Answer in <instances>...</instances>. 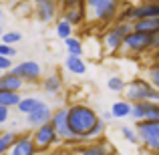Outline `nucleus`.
<instances>
[{
    "mask_svg": "<svg viewBox=\"0 0 159 155\" xmlns=\"http://www.w3.org/2000/svg\"><path fill=\"white\" fill-rule=\"evenodd\" d=\"M52 123H54V127H57L62 141H69V143H77L79 141L77 135L73 133V129H70V123H69V107L57 109L52 113Z\"/></svg>",
    "mask_w": 159,
    "mask_h": 155,
    "instance_id": "nucleus-7",
    "label": "nucleus"
},
{
    "mask_svg": "<svg viewBox=\"0 0 159 155\" xmlns=\"http://www.w3.org/2000/svg\"><path fill=\"white\" fill-rule=\"evenodd\" d=\"M137 131H139L141 143L147 151L159 153V119H141L137 121Z\"/></svg>",
    "mask_w": 159,
    "mask_h": 155,
    "instance_id": "nucleus-4",
    "label": "nucleus"
},
{
    "mask_svg": "<svg viewBox=\"0 0 159 155\" xmlns=\"http://www.w3.org/2000/svg\"><path fill=\"white\" fill-rule=\"evenodd\" d=\"M34 141H36L39 151H47V149H51L52 145H57L58 141H61V135H58V131H57L52 121L34 129Z\"/></svg>",
    "mask_w": 159,
    "mask_h": 155,
    "instance_id": "nucleus-6",
    "label": "nucleus"
},
{
    "mask_svg": "<svg viewBox=\"0 0 159 155\" xmlns=\"http://www.w3.org/2000/svg\"><path fill=\"white\" fill-rule=\"evenodd\" d=\"M43 101L40 99H36V97H22V101L18 103V111L22 113V115H28V113H32L34 109H39V107H43Z\"/></svg>",
    "mask_w": 159,
    "mask_h": 155,
    "instance_id": "nucleus-19",
    "label": "nucleus"
},
{
    "mask_svg": "<svg viewBox=\"0 0 159 155\" xmlns=\"http://www.w3.org/2000/svg\"><path fill=\"white\" fill-rule=\"evenodd\" d=\"M24 85V79L18 77L16 73H6L4 77H0V89H10V91H20Z\"/></svg>",
    "mask_w": 159,
    "mask_h": 155,
    "instance_id": "nucleus-13",
    "label": "nucleus"
},
{
    "mask_svg": "<svg viewBox=\"0 0 159 155\" xmlns=\"http://www.w3.org/2000/svg\"><path fill=\"white\" fill-rule=\"evenodd\" d=\"M8 105H0V123H6L8 121Z\"/></svg>",
    "mask_w": 159,
    "mask_h": 155,
    "instance_id": "nucleus-34",
    "label": "nucleus"
},
{
    "mask_svg": "<svg viewBox=\"0 0 159 155\" xmlns=\"http://www.w3.org/2000/svg\"><path fill=\"white\" fill-rule=\"evenodd\" d=\"M87 20L99 24H109L119 18V4L121 0H85Z\"/></svg>",
    "mask_w": 159,
    "mask_h": 155,
    "instance_id": "nucleus-2",
    "label": "nucleus"
},
{
    "mask_svg": "<svg viewBox=\"0 0 159 155\" xmlns=\"http://www.w3.org/2000/svg\"><path fill=\"white\" fill-rule=\"evenodd\" d=\"M58 2L62 8H70V6H81V2H85V0H58Z\"/></svg>",
    "mask_w": 159,
    "mask_h": 155,
    "instance_id": "nucleus-33",
    "label": "nucleus"
},
{
    "mask_svg": "<svg viewBox=\"0 0 159 155\" xmlns=\"http://www.w3.org/2000/svg\"><path fill=\"white\" fill-rule=\"evenodd\" d=\"M52 113L54 111L48 109V105H43V107L34 109L32 113H28L26 121H28V125H30L32 129H36V127H40V125H44V123H51L52 121Z\"/></svg>",
    "mask_w": 159,
    "mask_h": 155,
    "instance_id": "nucleus-12",
    "label": "nucleus"
},
{
    "mask_svg": "<svg viewBox=\"0 0 159 155\" xmlns=\"http://www.w3.org/2000/svg\"><path fill=\"white\" fill-rule=\"evenodd\" d=\"M123 48L127 52H131V54H141V52L153 51V34H151V32L133 28V30L125 36Z\"/></svg>",
    "mask_w": 159,
    "mask_h": 155,
    "instance_id": "nucleus-5",
    "label": "nucleus"
},
{
    "mask_svg": "<svg viewBox=\"0 0 159 155\" xmlns=\"http://www.w3.org/2000/svg\"><path fill=\"white\" fill-rule=\"evenodd\" d=\"M65 66H66V71H70L73 75H85V71H87V65H85L81 54H69V57L65 58Z\"/></svg>",
    "mask_w": 159,
    "mask_h": 155,
    "instance_id": "nucleus-14",
    "label": "nucleus"
},
{
    "mask_svg": "<svg viewBox=\"0 0 159 155\" xmlns=\"http://www.w3.org/2000/svg\"><path fill=\"white\" fill-rule=\"evenodd\" d=\"M133 26L137 28V30H145V32H157L159 30V16L157 18H139L133 22Z\"/></svg>",
    "mask_w": 159,
    "mask_h": 155,
    "instance_id": "nucleus-20",
    "label": "nucleus"
},
{
    "mask_svg": "<svg viewBox=\"0 0 159 155\" xmlns=\"http://www.w3.org/2000/svg\"><path fill=\"white\" fill-rule=\"evenodd\" d=\"M91 145H87V147H79L77 151L83 153V155H105L111 151V147L105 143V141H89Z\"/></svg>",
    "mask_w": 159,
    "mask_h": 155,
    "instance_id": "nucleus-15",
    "label": "nucleus"
},
{
    "mask_svg": "<svg viewBox=\"0 0 159 155\" xmlns=\"http://www.w3.org/2000/svg\"><path fill=\"white\" fill-rule=\"evenodd\" d=\"M125 97L131 103L137 101H159V89L153 85L151 81L145 79H133L127 87H125Z\"/></svg>",
    "mask_w": 159,
    "mask_h": 155,
    "instance_id": "nucleus-3",
    "label": "nucleus"
},
{
    "mask_svg": "<svg viewBox=\"0 0 159 155\" xmlns=\"http://www.w3.org/2000/svg\"><path fill=\"white\" fill-rule=\"evenodd\" d=\"M73 26H75V24L69 22L66 18L58 20V24H57V34L61 36V39H69V36H73Z\"/></svg>",
    "mask_w": 159,
    "mask_h": 155,
    "instance_id": "nucleus-23",
    "label": "nucleus"
},
{
    "mask_svg": "<svg viewBox=\"0 0 159 155\" xmlns=\"http://www.w3.org/2000/svg\"><path fill=\"white\" fill-rule=\"evenodd\" d=\"M103 133H105V119H103V117H101V119L97 121V125H95V127L91 129L89 133H87L85 141H87V143H89V141H95V139H99V137H101Z\"/></svg>",
    "mask_w": 159,
    "mask_h": 155,
    "instance_id": "nucleus-24",
    "label": "nucleus"
},
{
    "mask_svg": "<svg viewBox=\"0 0 159 155\" xmlns=\"http://www.w3.org/2000/svg\"><path fill=\"white\" fill-rule=\"evenodd\" d=\"M107 87L113 91V93H123L127 85H125V81H123L121 77H111V79L107 81Z\"/></svg>",
    "mask_w": 159,
    "mask_h": 155,
    "instance_id": "nucleus-28",
    "label": "nucleus"
},
{
    "mask_svg": "<svg viewBox=\"0 0 159 155\" xmlns=\"http://www.w3.org/2000/svg\"><path fill=\"white\" fill-rule=\"evenodd\" d=\"M103 44H105V51H107V52L115 54V52H119L121 48H123V44H125V34H123L121 30H117L115 26H113L111 30H107V32H105Z\"/></svg>",
    "mask_w": 159,
    "mask_h": 155,
    "instance_id": "nucleus-11",
    "label": "nucleus"
},
{
    "mask_svg": "<svg viewBox=\"0 0 159 155\" xmlns=\"http://www.w3.org/2000/svg\"><path fill=\"white\" fill-rule=\"evenodd\" d=\"M147 75H149V81H151L153 85H155L157 89H159V62H155V65L149 69V73H147Z\"/></svg>",
    "mask_w": 159,
    "mask_h": 155,
    "instance_id": "nucleus-30",
    "label": "nucleus"
},
{
    "mask_svg": "<svg viewBox=\"0 0 159 155\" xmlns=\"http://www.w3.org/2000/svg\"><path fill=\"white\" fill-rule=\"evenodd\" d=\"M61 87H62V81H61V77L58 75H51L48 79H44V89L48 91V93H58L61 91Z\"/></svg>",
    "mask_w": 159,
    "mask_h": 155,
    "instance_id": "nucleus-25",
    "label": "nucleus"
},
{
    "mask_svg": "<svg viewBox=\"0 0 159 155\" xmlns=\"http://www.w3.org/2000/svg\"><path fill=\"white\" fill-rule=\"evenodd\" d=\"M145 117L143 119H159V101H143Z\"/></svg>",
    "mask_w": 159,
    "mask_h": 155,
    "instance_id": "nucleus-22",
    "label": "nucleus"
},
{
    "mask_svg": "<svg viewBox=\"0 0 159 155\" xmlns=\"http://www.w3.org/2000/svg\"><path fill=\"white\" fill-rule=\"evenodd\" d=\"M153 52H155V58H153V61L159 62V48H157V51H153Z\"/></svg>",
    "mask_w": 159,
    "mask_h": 155,
    "instance_id": "nucleus-36",
    "label": "nucleus"
},
{
    "mask_svg": "<svg viewBox=\"0 0 159 155\" xmlns=\"http://www.w3.org/2000/svg\"><path fill=\"white\" fill-rule=\"evenodd\" d=\"M20 39H22V34H20V32H16V30H12V32H4V34H2V43H8V44L18 43Z\"/></svg>",
    "mask_w": 159,
    "mask_h": 155,
    "instance_id": "nucleus-29",
    "label": "nucleus"
},
{
    "mask_svg": "<svg viewBox=\"0 0 159 155\" xmlns=\"http://www.w3.org/2000/svg\"><path fill=\"white\" fill-rule=\"evenodd\" d=\"M99 119H101V117L97 115V111L91 109L89 105L75 103V105H70V107H69V123H70V129H73V133L77 135V139L81 141V143L85 141L87 133L97 125Z\"/></svg>",
    "mask_w": 159,
    "mask_h": 155,
    "instance_id": "nucleus-1",
    "label": "nucleus"
},
{
    "mask_svg": "<svg viewBox=\"0 0 159 155\" xmlns=\"http://www.w3.org/2000/svg\"><path fill=\"white\" fill-rule=\"evenodd\" d=\"M137 2H159V0H137Z\"/></svg>",
    "mask_w": 159,
    "mask_h": 155,
    "instance_id": "nucleus-37",
    "label": "nucleus"
},
{
    "mask_svg": "<svg viewBox=\"0 0 159 155\" xmlns=\"http://www.w3.org/2000/svg\"><path fill=\"white\" fill-rule=\"evenodd\" d=\"M65 44H66V51H69V54H81V57H83V43L79 39L69 36V39H65Z\"/></svg>",
    "mask_w": 159,
    "mask_h": 155,
    "instance_id": "nucleus-26",
    "label": "nucleus"
},
{
    "mask_svg": "<svg viewBox=\"0 0 159 155\" xmlns=\"http://www.w3.org/2000/svg\"><path fill=\"white\" fill-rule=\"evenodd\" d=\"M0 69L2 71H12V61L8 54H0Z\"/></svg>",
    "mask_w": 159,
    "mask_h": 155,
    "instance_id": "nucleus-31",
    "label": "nucleus"
},
{
    "mask_svg": "<svg viewBox=\"0 0 159 155\" xmlns=\"http://www.w3.org/2000/svg\"><path fill=\"white\" fill-rule=\"evenodd\" d=\"M121 135L125 137V141L129 143H141V137H139V131L135 129H129V127H121Z\"/></svg>",
    "mask_w": 159,
    "mask_h": 155,
    "instance_id": "nucleus-27",
    "label": "nucleus"
},
{
    "mask_svg": "<svg viewBox=\"0 0 159 155\" xmlns=\"http://www.w3.org/2000/svg\"><path fill=\"white\" fill-rule=\"evenodd\" d=\"M159 48V30L153 32V51H157Z\"/></svg>",
    "mask_w": 159,
    "mask_h": 155,
    "instance_id": "nucleus-35",
    "label": "nucleus"
},
{
    "mask_svg": "<svg viewBox=\"0 0 159 155\" xmlns=\"http://www.w3.org/2000/svg\"><path fill=\"white\" fill-rule=\"evenodd\" d=\"M111 111H113V117L115 119H123V117H129L133 113V103L129 101H117V103H113V107H111Z\"/></svg>",
    "mask_w": 159,
    "mask_h": 155,
    "instance_id": "nucleus-17",
    "label": "nucleus"
},
{
    "mask_svg": "<svg viewBox=\"0 0 159 155\" xmlns=\"http://www.w3.org/2000/svg\"><path fill=\"white\" fill-rule=\"evenodd\" d=\"M65 18L69 22H73L75 26L87 20V12H85V6H70V8H65Z\"/></svg>",
    "mask_w": 159,
    "mask_h": 155,
    "instance_id": "nucleus-16",
    "label": "nucleus"
},
{
    "mask_svg": "<svg viewBox=\"0 0 159 155\" xmlns=\"http://www.w3.org/2000/svg\"><path fill=\"white\" fill-rule=\"evenodd\" d=\"M22 101V97L18 95V91L10 89H0V105H8V107H18V103Z\"/></svg>",
    "mask_w": 159,
    "mask_h": 155,
    "instance_id": "nucleus-18",
    "label": "nucleus"
},
{
    "mask_svg": "<svg viewBox=\"0 0 159 155\" xmlns=\"http://www.w3.org/2000/svg\"><path fill=\"white\" fill-rule=\"evenodd\" d=\"M12 73L22 77L24 81H36V79L40 77V65L34 62V61H22L16 66H12Z\"/></svg>",
    "mask_w": 159,
    "mask_h": 155,
    "instance_id": "nucleus-10",
    "label": "nucleus"
},
{
    "mask_svg": "<svg viewBox=\"0 0 159 155\" xmlns=\"http://www.w3.org/2000/svg\"><path fill=\"white\" fill-rule=\"evenodd\" d=\"M36 151H39V147H36L34 135H30V133L18 135L16 143L12 145V149H10L12 155H32V153H36Z\"/></svg>",
    "mask_w": 159,
    "mask_h": 155,
    "instance_id": "nucleus-8",
    "label": "nucleus"
},
{
    "mask_svg": "<svg viewBox=\"0 0 159 155\" xmlns=\"http://www.w3.org/2000/svg\"><path fill=\"white\" fill-rule=\"evenodd\" d=\"M32 2H34V6H36V4H40V2H44V0H32Z\"/></svg>",
    "mask_w": 159,
    "mask_h": 155,
    "instance_id": "nucleus-38",
    "label": "nucleus"
},
{
    "mask_svg": "<svg viewBox=\"0 0 159 155\" xmlns=\"http://www.w3.org/2000/svg\"><path fill=\"white\" fill-rule=\"evenodd\" d=\"M0 54H8V57H12V54H16V48L10 47L8 43H2V44H0Z\"/></svg>",
    "mask_w": 159,
    "mask_h": 155,
    "instance_id": "nucleus-32",
    "label": "nucleus"
},
{
    "mask_svg": "<svg viewBox=\"0 0 159 155\" xmlns=\"http://www.w3.org/2000/svg\"><path fill=\"white\" fill-rule=\"evenodd\" d=\"M16 2H26V0H16Z\"/></svg>",
    "mask_w": 159,
    "mask_h": 155,
    "instance_id": "nucleus-39",
    "label": "nucleus"
},
{
    "mask_svg": "<svg viewBox=\"0 0 159 155\" xmlns=\"http://www.w3.org/2000/svg\"><path fill=\"white\" fill-rule=\"evenodd\" d=\"M58 0H44V2L36 4L34 8V14L40 22H52L57 18V12H58Z\"/></svg>",
    "mask_w": 159,
    "mask_h": 155,
    "instance_id": "nucleus-9",
    "label": "nucleus"
},
{
    "mask_svg": "<svg viewBox=\"0 0 159 155\" xmlns=\"http://www.w3.org/2000/svg\"><path fill=\"white\" fill-rule=\"evenodd\" d=\"M16 139H18V135L14 131H4L0 135V153H10V149L16 143Z\"/></svg>",
    "mask_w": 159,
    "mask_h": 155,
    "instance_id": "nucleus-21",
    "label": "nucleus"
}]
</instances>
